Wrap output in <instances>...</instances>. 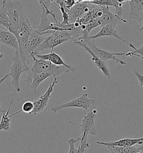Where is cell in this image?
<instances>
[{
    "label": "cell",
    "instance_id": "cell-1",
    "mask_svg": "<svg viewBox=\"0 0 143 153\" xmlns=\"http://www.w3.org/2000/svg\"><path fill=\"white\" fill-rule=\"evenodd\" d=\"M33 30L31 24L27 18L25 10L21 13L19 20V27L16 36L18 39V51L23 63L29 68V61L31 57V52L29 49L28 42L29 38Z\"/></svg>",
    "mask_w": 143,
    "mask_h": 153
},
{
    "label": "cell",
    "instance_id": "cell-2",
    "mask_svg": "<svg viewBox=\"0 0 143 153\" xmlns=\"http://www.w3.org/2000/svg\"><path fill=\"white\" fill-rule=\"evenodd\" d=\"M31 58L33 59V65L30 67H29L27 71L28 75L27 79L25 80L27 82V87L31 83L33 76L37 74L50 72L53 74L54 77H57L63 72L71 71L69 68L64 66H57L51 63L49 61L37 59L32 53H31Z\"/></svg>",
    "mask_w": 143,
    "mask_h": 153
},
{
    "label": "cell",
    "instance_id": "cell-3",
    "mask_svg": "<svg viewBox=\"0 0 143 153\" xmlns=\"http://www.w3.org/2000/svg\"><path fill=\"white\" fill-rule=\"evenodd\" d=\"M6 10L9 19V30L16 36L19 27L20 16L24 10L19 0H3L2 6Z\"/></svg>",
    "mask_w": 143,
    "mask_h": 153
},
{
    "label": "cell",
    "instance_id": "cell-4",
    "mask_svg": "<svg viewBox=\"0 0 143 153\" xmlns=\"http://www.w3.org/2000/svg\"><path fill=\"white\" fill-rule=\"evenodd\" d=\"M89 35H83L78 38V39H74L73 41L85 43L94 54H96L100 59L105 62L108 59H113L116 61V62L120 63L121 65H127V63L124 61L121 60L116 57L117 56H125L126 53H113L102 50L96 45L94 41H92V40L89 38Z\"/></svg>",
    "mask_w": 143,
    "mask_h": 153
},
{
    "label": "cell",
    "instance_id": "cell-5",
    "mask_svg": "<svg viewBox=\"0 0 143 153\" xmlns=\"http://www.w3.org/2000/svg\"><path fill=\"white\" fill-rule=\"evenodd\" d=\"M13 64L11 65L8 75L12 79L11 84L13 86L15 92H19L21 90L20 86V79L23 72H27L29 68L27 67L20 57L18 51H15L13 57Z\"/></svg>",
    "mask_w": 143,
    "mask_h": 153
},
{
    "label": "cell",
    "instance_id": "cell-6",
    "mask_svg": "<svg viewBox=\"0 0 143 153\" xmlns=\"http://www.w3.org/2000/svg\"><path fill=\"white\" fill-rule=\"evenodd\" d=\"M95 101L94 99L89 98L87 93H83L77 99L60 105H54L51 107L50 109L54 114H56L61 109L68 108H80L86 111H91L95 107Z\"/></svg>",
    "mask_w": 143,
    "mask_h": 153
},
{
    "label": "cell",
    "instance_id": "cell-7",
    "mask_svg": "<svg viewBox=\"0 0 143 153\" xmlns=\"http://www.w3.org/2000/svg\"><path fill=\"white\" fill-rule=\"evenodd\" d=\"M97 111L95 108L87 113H84L80 125L81 135L88 137L89 135H96L95 120L97 117Z\"/></svg>",
    "mask_w": 143,
    "mask_h": 153
},
{
    "label": "cell",
    "instance_id": "cell-8",
    "mask_svg": "<svg viewBox=\"0 0 143 153\" xmlns=\"http://www.w3.org/2000/svg\"><path fill=\"white\" fill-rule=\"evenodd\" d=\"M58 82L57 77H54L53 81L50 84L44 94L41 95L38 100L33 102L34 108L33 111L30 113V115H36L44 111V108L48 104L49 99L51 97L50 95L53 91L54 87L57 84H58Z\"/></svg>",
    "mask_w": 143,
    "mask_h": 153
},
{
    "label": "cell",
    "instance_id": "cell-9",
    "mask_svg": "<svg viewBox=\"0 0 143 153\" xmlns=\"http://www.w3.org/2000/svg\"><path fill=\"white\" fill-rule=\"evenodd\" d=\"M90 10V4L87 1L78 3L68 11L69 16V23L72 24L82 18Z\"/></svg>",
    "mask_w": 143,
    "mask_h": 153
},
{
    "label": "cell",
    "instance_id": "cell-10",
    "mask_svg": "<svg viewBox=\"0 0 143 153\" xmlns=\"http://www.w3.org/2000/svg\"><path fill=\"white\" fill-rule=\"evenodd\" d=\"M68 41V40L66 39L57 38L53 36L52 34H50L46 37V38L44 41L36 48V49L34 51L32 54L34 55L39 54V52L45 50H51V51H53L55 47Z\"/></svg>",
    "mask_w": 143,
    "mask_h": 153
},
{
    "label": "cell",
    "instance_id": "cell-11",
    "mask_svg": "<svg viewBox=\"0 0 143 153\" xmlns=\"http://www.w3.org/2000/svg\"><path fill=\"white\" fill-rule=\"evenodd\" d=\"M116 25V24H114V23L107 24L106 25L102 27L101 29L100 30V31L97 33L96 34H95L94 36H89V38L91 40H92V39H95L96 38H98L99 37H102V36H114L116 38L122 41L123 42L125 43V44H126L129 47V43L128 41H126L125 39H122L121 37L118 35L115 29Z\"/></svg>",
    "mask_w": 143,
    "mask_h": 153
},
{
    "label": "cell",
    "instance_id": "cell-12",
    "mask_svg": "<svg viewBox=\"0 0 143 153\" xmlns=\"http://www.w3.org/2000/svg\"><path fill=\"white\" fill-rule=\"evenodd\" d=\"M73 43L78 45H80L82 47H83L87 52H88L89 54L91 55L92 60L94 61V65L102 72L103 75L107 77L108 79L111 78L109 70L107 67V64L106 63V62L103 61L102 59H101L98 57H97L96 54H94V53L90 50L89 48L88 47V46L86 45V44H85V43H82V42H77V41H73Z\"/></svg>",
    "mask_w": 143,
    "mask_h": 153
},
{
    "label": "cell",
    "instance_id": "cell-13",
    "mask_svg": "<svg viewBox=\"0 0 143 153\" xmlns=\"http://www.w3.org/2000/svg\"><path fill=\"white\" fill-rule=\"evenodd\" d=\"M36 57H38V59H42L44 60L49 61L51 63H53L57 66H64L70 69L71 71L73 73H75L76 70V68L73 67L71 66H69L65 63L64 60L62 59L60 56H59L58 54L54 52L53 51H51L50 53L48 54H36L34 55Z\"/></svg>",
    "mask_w": 143,
    "mask_h": 153
},
{
    "label": "cell",
    "instance_id": "cell-14",
    "mask_svg": "<svg viewBox=\"0 0 143 153\" xmlns=\"http://www.w3.org/2000/svg\"><path fill=\"white\" fill-rule=\"evenodd\" d=\"M129 18L143 21V0H130Z\"/></svg>",
    "mask_w": 143,
    "mask_h": 153
},
{
    "label": "cell",
    "instance_id": "cell-15",
    "mask_svg": "<svg viewBox=\"0 0 143 153\" xmlns=\"http://www.w3.org/2000/svg\"><path fill=\"white\" fill-rule=\"evenodd\" d=\"M0 43L12 47L15 51H18L19 49L16 36L9 30H2L0 29Z\"/></svg>",
    "mask_w": 143,
    "mask_h": 153
},
{
    "label": "cell",
    "instance_id": "cell-16",
    "mask_svg": "<svg viewBox=\"0 0 143 153\" xmlns=\"http://www.w3.org/2000/svg\"><path fill=\"white\" fill-rule=\"evenodd\" d=\"M96 144L99 145H103L106 146L107 145H112V146H122V147H129L133 146L136 144L142 145L143 144V137L138 139H124L112 142H101L97 141Z\"/></svg>",
    "mask_w": 143,
    "mask_h": 153
},
{
    "label": "cell",
    "instance_id": "cell-17",
    "mask_svg": "<svg viewBox=\"0 0 143 153\" xmlns=\"http://www.w3.org/2000/svg\"><path fill=\"white\" fill-rule=\"evenodd\" d=\"M48 36L49 35L43 34L41 33H39L33 28V30L31 32V34L29 38L28 42L29 47L31 51V53L34 52L36 48L44 41Z\"/></svg>",
    "mask_w": 143,
    "mask_h": 153
},
{
    "label": "cell",
    "instance_id": "cell-18",
    "mask_svg": "<svg viewBox=\"0 0 143 153\" xmlns=\"http://www.w3.org/2000/svg\"><path fill=\"white\" fill-rule=\"evenodd\" d=\"M42 13L40 15V24L34 27V29L39 33H44L49 30H52L53 27V23H51L48 18V15L46 14V11L44 7H41Z\"/></svg>",
    "mask_w": 143,
    "mask_h": 153
},
{
    "label": "cell",
    "instance_id": "cell-19",
    "mask_svg": "<svg viewBox=\"0 0 143 153\" xmlns=\"http://www.w3.org/2000/svg\"><path fill=\"white\" fill-rule=\"evenodd\" d=\"M50 77H54L53 74L50 72H41L36 74L33 76L31 83L27 86V88L33 90L34 93L36 94L38 88L40 84Z\"/></svg>",
    "mask_w": 143,
    "mask_h": 153
},
{
    "label": "cell",
    "instance_id": "cell-20",
    "mask_svg": "<svg viewBox=\"0 0 143 153\" xmlns=\"http://www.w3.org/2000/svg\"><path fill=\"white\" fill-rule=\"evenodd\" d=\"M13 102V99H11L9 104V108L7 110H1L2 117L0 121V130L8 131L9 130L11 119L9 114Z\"/></svg>",
    "mask_w": 143,
    "mask_h": 153
},
{
    "label": "cell",
    "instance_id": "cell-21",
    "mask_svg": "<svg viewBox=\"0 0 143 153\" xmlns=\"http://www.w3.org/2000/svg\"><path fill=\"white\" fill-rule=\"evenodd\" d=\"M106 147L112 153H141L139 148H137L134 146L129 147H122L107 145Z\"/></svg>",
    "mask_w": 143,
    "mask_h": 153
},
{
    "label": "cell",
    "instance_id": "cell-22",
    "mask_svg": "<svg viewBox=\"0 0 143 153\" xmlns=\"http://www.w3.org/2000/svg\"><path fill=\"white\" fill-rule=\"evenodd\" d=\"M0 24L9 30V19L7 13L4 7H0Z\"/></svg>",
    "mask_w": 143,
    "mask_h": 153
},
{
    "label": "cell",
    "instance_id": "cell-23",
    "mask_svg": "<svg viewBox=\"0 0 143 153\" xmlns=\"http://www.w3.org/2000/svg\"><path fill=\"white\" fill-rule=\"evenodd\" d=\"M34 108V105L33 102H32L31 101H27L23 104L22 106V109L21 111H18L14 113L13 114L10 115V118L13 117L14 116L22 112L27 113H28L29 114H30V113L33 111Z\"/></svg>",
    "mask_w": 143,
    "mask_h": 153
},
{
    "label": "cell",
    "instance_id": "cell-24",
    "mask_svg": "<svg viewBox=\"0 0 143 153\" xmlns=\"http://www.w3.org/2000/svg\"><path fill=\"white\" fill-rule=\"evenodd\" d=\"M129 47L131 48H133L134 51L133 52H127L125 56L126 57H131V56H137L139 57H142V59H143V43L142 45H141V47L137 49L134 45H133V44L130 43Z\"/></svg>",
    "mask_w": 143,
    "mask_h": 153
},
{
    "label": "cell",
    "instance_id": "cell-25",
    "mask_svg": "<svg viewBox=\"0 0 143 153\" xmlns=\"http://www.w3.org/2000/svg\"><path fill=\"white\" fill-rule=\"evenodd\" d=\"M58 7L60 9L62 14L63 21L62 23H60L62 25H68L69 23V16L65 8L62 5H58Z\"/></svg>",
    "mask_w": 143,
    "mask_h": 153
},
{
    "label": "cell",
    "instance_id": "cell-26",
    "mask_svg": "<svg viewBox=\"0 0 143 153\" xmlns=\"http://www.w3.org/2000/svg\"><path fill=\"white\" fill-rule=\"evenodd\" d=\"M80 140V137H79L77 139H71L68 141V143L69 145V150L68 153H80L79 149H76L74 146L75 143Z\"/></svg>",
    "mask_w": 143,
    "mask_h": 153
},
{
    "label": "cell",
    "instance_id": "cell-27",
    "mask_svg": "<svg viewBox=\"0 0 143 153\" xmlns=\"http://www.w3.org/2000/svg\"><path fill=\"white\" fill-rule=\"evenodd\" d=\"M77 3L74 0H64V7L68 12L69 10L71 9Z\"/></svg>",
    "mask_w": 143,
    "mask_h": 153
},
{
    "label": "cell",
    "instance_id": "cell-28",
    "mask_svg": "<svg viewBox=\"0 0 143 153\" xmlns=\"http://www.w3.org/2000/svg\"><path fill=\"white\" fill-rule=\"evenodd\" d=\"M89 3L94 5L108 7L109 0H94V1Z\"/></svg>",
    "mask_w": 143,
    "mask_h": 153
},
{
    "label": "cell",
    "instance_id": "cell-29",
    "mask_svg": "<svg viewBox=\"0 0 143 153\" xmlns=\"http://www.w3.org/2000/svg\"><path fill=\"white\" fill-rule=\"evenodd\" d=\"M133 72L134 74L135 75L136 77H137L139 83V85L140 87H143V76L142 75H141L139 72H138L137 71H136L135 70H133Z\"/></svg>",
    "mask_w": 143,
    "mask_h": 153
},
{
    "label": "cell",
    "instance_id": "cell-30",
    "mask_svg": "<svg viewBox=\"0 0 143 153\" xmlns=\"http://www.w3.org/2000/svg\"><path fill=\"white\" fill-rule=\"evenodd\" d=\"M38 1H39L40 5H41V7L46 6L49 7L50 4L52 2L51 0H38Z\"/></svg>",
    "mask_w": 143,
    "mask_h": 153
},
{
    "label": "cell",
    "instance_id": "cell-31",
    "mask_svg": "<svg viewBox=\"0 0 143 153\" xmlns=\"http://www.w3.org/2000/svg\"><path fill=\"white\" fill-rule=\"evenodd\" d=\"M9 75L8 74H7V75H5L3 77L1 80H0V85L3 82V81H4V80L7 77H9Z\"/></svg>",
    "mask_w": 143,
    "mask_h": 153
},
{
    "label": "cell",
    "instance_id": "cell-32",
    "mask_svg": "<svg viewBox=\"0 0 143 153\" xmlns=\"http://www.w3.org/2000/svg\"><path fill=\"white\" fill-rule=\"evenodd\" d=\"M85 1H87V0H77V4L82 2H85Z\"/></svg>",
    "mask_w": 143,
    "mask_h": 153
},
{
    "label": "cell",
    "instance_id": "cell-33",
    "mask_svg": "<svg viewBox=\"0 0 143 153\" xmlns=\"http://www.w3.org/2000/svg\"><path fill=\"white\" fill-rule=\"evenodd\" d=\"M139 149H140V153H143V145L142 146H141V147H140L139 148Z\"/></svg>",
    "mask_w": 143,
    "mask_h": 153
},
{
    "label": "cell",
    "instance_id": "cell-34",
    "mask_svg": "<svg viewBox=\"0 0 143 153\" xmlns=\"http://www.w3.org/2000/svg\"><path fill=\"white\" fill-rule=\"evenodd\" d=\"M4 57V54L2 53H1V52H0V59H2Z\"/></svg>",
    "mask_w": 143,
    "mask_h": 153
},
{
    "label": "cell",
    "instance_id": "cell-35",
    "mask_svg": "<svg viewBox=\"0 0 143 153\" xmlns=\"http://www.w3.org/2000/svg\"><path fill=\"white\" fill-rule=\"evenodd\" d=\"M140 31H141V30H143V25H142V27L140 29Z\"/></svg>",
    "mask_w": 143,
    "mask_h": 153
}]
</instances>
